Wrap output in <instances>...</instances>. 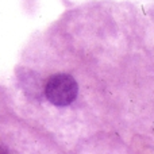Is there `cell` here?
Wrapping results in <instances>:
<instances>
[{
  "mask_svg": "<svg viewBox=\"0 0 154 154\" xmlns=\"http://www.w3.org/2000/svg\"><path fill=\"white\" fill-rule=\"evenodd\" d=\"M79 92L76 80L66 73L53 75L45 84V95L51 104L58 107L69 106L75 101Z\"/></svg>",
  "mask_w": 154,
  "mask_h": 154,
  "instance_id": "6da1fadb",
  "label": "cell"
}]
</instances>
